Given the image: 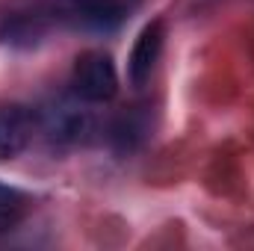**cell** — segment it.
Returning a JSON list of instances; mask_svg holds the SVG:
<instances>
[{
	"mask_svg": "<svg viewBox=\"0 0 254 251\" xmlns=\"http://www.w3.org/2000/svg\"><path fill=\"white\" fill-rule=\"evenodd\" d=\"M71 86L74 95L86 104H104L119 92V74L110 54L104 51H89L77 57L74 71H71Z\"/></svg>",
	"mask_w": 254,
	"mask_h": 251,
	"instance_id": "6da1fadb",
	"label": "cell"
},
{
	"mask_svg": "<svg viewBox=\"0 0 254 251\" xmlns=\"http://www.w3.org/2000/svg\"><path fill=\"white\" fill-rule=\"evenodd\" d=\"M163 42H166V24L160 18L151 21L139 33V39H136V45L130 51V60H127V74H130L133 86H145L151 80L154 65L160 60V54H163Z\"/></svg>",
	"mask_w": 254,
	"mask_h": 251,
	"instance_id": "7a4b0ae2",
	"label": "cell"
},
{
	"mask_svg": "<svg viewBox=\"0 0 254 251\" xmlns=\"http://www.w3.org/2000/svg\"><path fill=\"white\" fill-rule=\"evenodd\" d=\"M33 116L21 107H0V160L18 157L33 139Z\"/></svg>",
	"mask_w": 254,
	"mask_h": 251,
	"instance_id": "3957f363",
	"label": "cell"
},
{
	"mask_svg": "<svg viewBox=\"0 0 254 251\" xmlns=\"http://www.w3.org/2000/svg\"><path fill=\"white\" fill-rule=\"evenodd\" d=\"M136 3L139 0H71V12L86 27L107 30V27H116Z\"/></svg>",
	"mask_w": 254,
	"mask_h": 251,
	"instance_id": "277c9868",
	"label": "cell"
},
{
	"mask_svg": "<svg viewBox=\"0 0 254 251\" xmlns=\"http://www.w3.org/2000/svg\"><path fill=\"white\" fill-rule=\"evenodd\" d=\"M45 130H48L51 139H57V142H71V139L83 136V130H86V116H83V110H77V107H71V104H60V107H54V110L45 116Z\"/></svg>",
	"mask_w": 254,
	"mask_h": 251,
	"instance_id": "5b68a950",
	"label": "cell"
},
{
	"mask_svg": "<svg viewBox=\"0 0 254 251\" xmlns=\"http://www.w3.org/2000/svg\"><path fill=\"white\" fill-rule=\"evenodd\" d=\"M30 210V198L15 187L0 184V234L12 231Z\"/></svg>",
	"mask_w": 254,
	"mask_h": 251,
	"instance_id": "8992f818",
	"label": "cell"
}]
</instances>
